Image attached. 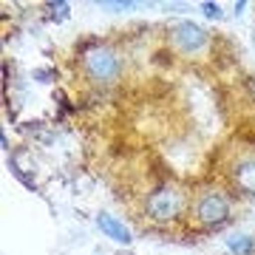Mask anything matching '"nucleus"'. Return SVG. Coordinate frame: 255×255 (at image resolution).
Returning a JSON list of instances; mask_svg holds the SVG:
<instances>
[{"mask_svg": "<svg viewBox=\"0 0 255 255\" xmlns=\"http://www.w3.org/2000/svg\"><path fill=\"white\" fill-rule=\"evenodd\" d=\"M179 210H182V196L176 187H159L147 199V216L153 221H170L179 216Z\"/></svg>", "mask_w": 255, "mask_h": 255, "instance_id": "nucleus-2", "label": "nucleus"}, {"mask_svg": "<svg viewBox=\"0 0 255 255\" xmlns=\"http://www.w3.org/2000/svg\"><path fill=\"white\" fill-rule=\"evenodd\" d=\"M85 71L91 74L94 80L111 82L119 71V60L111 48H102V46L88 48V51H85Z\"/></svg>", "mask_w": 255, "mask_h": 255, "instance_id": "nucleus-3", "label": "nucleus"}, {"mask_svg": "<svg viewBox=\"0 0 255 255\" xmlns=\"http://www.w3.org/2000/svg\"><path fill=\"white\" fill-rule=\"evenodd\" d=\"M233 176H236V184L241 190L255 196V162H241L236 170H233Z\"/></svg>", "mask_w": 255, "mask_h": 255, "instance_id": "nucleus-6", "label": "nucleus"}, {"mask_svg": "<svg viewBox=\"0 0 255 255\" xmlns=\"http://www.w3.org/2000/svg\"><path fill=\"white\" fill-rule=\"evenodd\" d=\"M204 40H207L204 28L196 26V23H179V26L173 28V43L182 48V51H187V54L199 51V48L204 46Z\"/></svg>", "mask_w": 255, "mask_h": 255, "instance_id": "nucleus-4", "label": "nucleus"}, {"mask_svg": "<svg viewBox=\"0 0 255 255\" xmlns=\"http://www.w3.org/2000/svg\"><path fill=\"white\" fill-rule=\"evenodd\" d=\"M204 14H210V17H219V6H213V3H204Z\"/></svg>", "mask_w": 255, "mask_h": 255, "instance_id": "nucleus-8", "label": "nucleus"}, {"mask_svg": "<svg viewBox=\"0 0 255 255\" xmlns=\"http://www.w3.org/2000/svg\"><path fill=\"white\" fill-rule=\"evenodd\" d=\"M97 224H100V230L105 233L108 238H114L117 244H130L133 238H130V233H128V227H122L117 219H111V216H100L97 219Z\"/></svg>", "mask_w": 255, "mask_h": 255, "instance_id": "nucleus-5", "label": "nucleus"}, {"mask_svg": "<svg viewBox=\"0 0 255 255\" xmlns=\"http://www.w3.org/2000/svg\"><path fill=\"white\" fill-rule=\"evenodd\" d=\"M250 244H253V241H250V238H230V250H236V253H247V250H250Z\"/></svg>", "mask_w": 255, "mask_h": 255, "instance_id": "nucleus-7", "label": "nucleus"}, {"mask_svg": "<svg viewBox=\"0 0 255 255\" xmlns=\"http://www.w3.org/2000/svg\"><path fill=\"white\" fill-rule=\"evenodd\" d=\"M196 219L204 224V227H221L224 221L230 219V204L227 199L216 190L201 193L199 201H196Z\"/></svg>", "mask_w": 255, "mask_h": 255, "instance_id": "nucleus-1", "label": "nucleus"}]
</instances>
